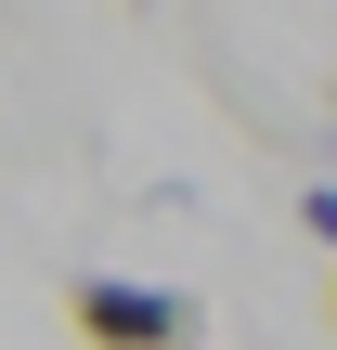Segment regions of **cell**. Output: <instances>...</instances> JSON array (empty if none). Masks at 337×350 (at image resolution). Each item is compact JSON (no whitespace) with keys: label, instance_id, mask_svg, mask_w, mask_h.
Instances as JSON below:
<instances>
[{"label":"cell","instance_id":"6da1fadb","mask_svg":"<svg viewBox=\"0 0 337 350\" xmlns=\"http://www.w3.org/2000/svg\"><path fill=\"white\" fill-rule=\"evenodd\" d=\"M65 325L91 350H195V299L182 286H130V273H78L65 286Z\"/></svg>","mask_w":337,"mask_h":350},{"label":"cell","instance_id":"7a4b0ae2","mask_svg":"<svg viewBox=\"0 0 337 350\" xmlns=\"http://www.w3.org/2000/svg\"><path fill=\"white\" fill-rule=\"evenodd\" d=\"M299 221H312V234L337 247V182H312V195H299Z\"/></svg>","mask_w":337,"mask_h":350},{"label":"cell","instance_id":"3957f363","mask_svg":"<svg viewBox=\"0 0 337 350\" xmlns=\"http://www.w3.org/2000/svg\"><path fill=\"white\" fill-rule=\"evenodd\" d=\"M325 312H337V273H325Z\"/></svg>","mask_w":337,"mask_h":350},{"label":"cell","instance_id":"277c9868","mask_svg":"<svg viewBox=\"0 0 337 350\" xmlns=\"http://www.w3.org/2000/svg\"><path fill=\"white\" fill-rule=\"evenodd\" d=\"M325 91H337V78H325Z\"/></svg>","mask_w":337,"mask_h":350}]
</instances>
